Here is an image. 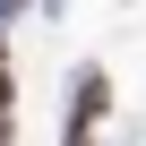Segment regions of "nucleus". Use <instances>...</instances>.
<instances>
[{
	"instance_id": "f257e3e1",
	"label": "nucleus",
	"mask_w": 146,
	"mask_h": 146,
	"mask_svg": "<svg viewBox=\"0 0 146 146\" xmlns=\"http://www.w3.org/2000/svg\"><path fill=\"white\" fill-rule=\"evenodd\" d=\"M95 112H103V78L86 69V86H78V120H69V146H86V137H95Z\"/></svg>"
},
{
	"instance_id": "f03ea898",
	"label": "nucleus",
	"mask_w": 146,
	"mask_h": 146,
	"mask_svg": "<svg viewBox=\"0 0 146 146\" xmlns=\"http://www.w3.org/2000/svg\"><path fill=\"white\" fill-rule=\"evenodd\" d=\"M0 120H9V69H0Z\"/></svg>"
}]
</instances>
